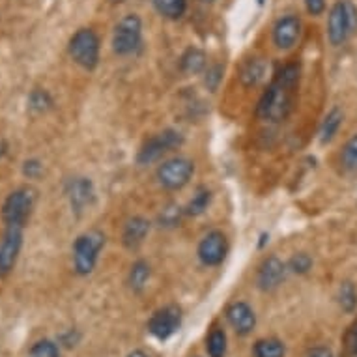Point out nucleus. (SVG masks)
<instances>
[{
  "label": "nucleus",
  "instance_id": "1",
  "mask_svg": "<svg viewBox=\"0 0 357 357\" xmlns=\"http://www.w3.org/2000/svg\"><path fill=\"white\" fill-rule=\"evenodd\" d=\"M292 96L294 88L284 86L282 82L273 79L258 101L257 114L266 122H282L292 109Z\"/></svg>",
  "mask_w": 357,
  "mask_h": 357
},
{
  "label": "nucleus",
  "instance_id": "2",
  "mask_svg": "<svg viewBox=\"0 0 357 357\" xmlns=\"http://www.w3.org/2000/svg\"><path fill=\"white\" fill-rule=\"evenodd\" d=\"M357 30V6L351 0H337L329 10L328 38L331 45L339 47L350 40Z\"/></svg>",
  "mask_w": 357,
  "mask_h": 357
},
{
  "label": "nucleus",
  "instance_id": "3",
  "mask_svg": "<svg viewBox=\"0 0 357 357\" xmlns=\"http://www.w3.org/2000/svg\"><path fill=\"white\" fill-rule=\"evenodd\" d=\"M105 245V234L100 230H88L73 243V270L77 275L86 277L96 270L100 252Z\"/></svg>",
  "mask_w": 357,
  "mask_h": 357
},
{
  "label": "nucleus",
  "instance_id": "4",
  "mask_svg": "<svg viewBox=\"0 0 357 357\" xmlns=\"http://www.w3.org/2000/svg\"><path fill=\"white\" fill-rule=\"evenodd\" d=\"M100 38L92 29H79L68 43V53L71 60L81 66L82 70L88 71L96 70L100 64Z\"/></svg>",
  "mask_w": 357,
  "mask_h": 357
},
{
  "label": "nucleus",
  "instance_id": "5",
  "mask_svg": "<svg viewBox=\"0 0 357 357\" xmlns=\"http://www.w3.org/2000/svg\"><path fill=\"white\" fill-rule=\"evenodd\" d=\"M142 45V21L137 13L123 15L112 32V51L118 56L135 54Z\"/></svg>",
  "mask_w": 357,
  "mask_h": 357
},
{
  "label": "nucleus",
  "instance_id": "6",
  "mask_svg": "<svg viewBox=\"0 0 357 357\" xmlns=\"http://www.w3.org/2000/svg\"><path fill=\"white\" fill-rule=\"evenodd\" d=\"M38 193L36 189L24 185L8 195L2 204V221L4 225H19L24 227L29 222L32 211H34Z\"/></svg>",
  "mask_w": 357,
  "mask_h": 357
},
{
  "label": "nucleus",
  "instance_id": "7",
  "mask_svg": "<svg viewBox=\"0 0 357 357\" xmlns=\"http://www.w3.org/2000/svg\"><path fill=\"white\" fill-rule=\"evenodd\" d=\"M195 174V163L188 158L167 159L158 167V180L169 191H180L191 182Z\"/></svg>",
  "mask_w": 357,
  "mask_h": 357
},
{
  "label": "nucleus",
  "instance_id": "8",
  "mask_svg": "<svg viewBox=\"0 0 357 357\" xmlns=\"http://www.w3.org/2000/svg\"><path fill=\"white\" fill-rule=\"evenodd\" d=\"M183 144V135L176 129H165L155 137H152L150 141L144 142V146L139 150L137 155V163L139 165H152L155 161L163 158L165 153L172 152L176 148H180Z\"/></svg>",
  "mask_w": 357,
  "mask_h": 357
},
{
  "label": "nucleus",
  "instance_id": "9",
  "mask_svg": "<svg viewBox=\"0 0 357 357\" xmlns=\"http://www.w3.org/2000/svg\"><path fill=\"white\" fill-rule=\"evenodd\" d=\"M180 328H182V309L178 305H167L163 309L155 310L148 320V333L161 342L174 337Z\"/></svg>",
  "mask_w": 357,
  "mask_h": 357
},
{
  "label": "nucleus",
  "instance_id": "10",
  "mask_svg": "<svg viewBox=\"0 0 357 357\" xmlns=\"http://www.w3.org/2000/svg\"><path fill=\"white\" fill-rule=\"evenodd\" d=\"M227 252H229V241H227V236L219 232V230L208 232L200 240L199 249H197L199 260L208 268H215V266L225 262Z\"/></svg>",
  "mask_w": 357,
  "mask_h": 357
},
{
  "label": "nucleus",
  "instance_id": "11",
  "mask_svg": "<svg viewBox=\"0 0 357 357\" xmlns=\"http://www.w3.org/2000/svg\"><path fill=\"white\" fill-rule=\"evenodd\" d=\"M23 230L19 225H6L4 238L0 241V260H2V275L6 277L17 264L19 252L23 249Z\"/></svg>",
  "mask_w": 357,
  "mask_h": 357
},
{
  "label": "nucleus",
  "instance_id": "12",
  "mask_svg": "<svg viewBox=\"0 0 357 357\" xmlns=\"http://www.w3.org/2000/svg\"><path fill=\"white\" fill-rule=\"evenodd\" d=\"M288 273V266L282 262L281 258L270 257L266 258L260 266L257 275V284L262 292H271L282 284L284 277Z\"/></svg>",
  "mask_w": 357,
  "mask_h": 357
},
{
  "label": "nucleus",
  "instance_id": "13",
  "mask_svg": "<svg viewBox=\"0 0 357 357\" xmlns=\"http://www.w3.org/2000/svg\"><path fill=\"white\" fill-rule=\"evenodd\" d=\"M227 322L236 333L245 337L252 333V329L257 328V314L249 303L245 301H236V303L227 307Z\"/></svg>",
  "mask_w": 357,
  "mask_h": 357
},
{
  "label": "nucleus",
  "instance_id": "14",
  "mask_svg": "<svg viewBox=\"0 0 357 357\" xmlns=\"http://www.w3.org/2000/svg\"><path fill=\"white\" fill-rule=\"evenodd\" d=\"M301 36V19L298 15H284L273 26V43L277 49L288 51L299 41Z\"/></svg>",
  "mask_w": 357,
  "mask_h": 357
},
{
  "label": "nucleus",
  "instance_id": "15",
  "mask_svg": "<svg viewBox=\"0 0 357 357\" xmlns=\"http://www.w3.org/2000/svg\"><path fill=\"white\" fill-rule=\"evenodd\" d=\"M66 197L70 200L71 210L81 213L94 200V183L88 178H71L66 183Z\"/></svg>",
  "mask_w": 357,
  "mask_h": 357
},
{
  "label": "nucleus",
  "instance_id": "16",
  "mask_svg": "<svg viewBox=\"0 0 357 357\" xmlns=\"http://www.w3.org/2000/svg\"><path fill=\"white\" fill-rule=\"evenodd\" d=\"M148 232H150V221L144 217L137 215L128 219V222L123 225L122 230V243L128 249H137L142 241L146 240Z\"/></svg>",
  "mask_w": 357,
  "mask_h": 357
},
{
  "label": "nucleus",
  "instance_id": "17",
  "mask_svg": "<svg viewBox=\"0 0 357 357\" xmlns=\"http://www.w3.org/2000/svg\"><path fill=\"white\" fill-rule=\"evenodd\" d=\"M206 64H208V60H206L204 51L197 47H189L180 59V70L188 75H197V73L206 71Z\"/></svg>",
  "mask_w": 357,
  "mask_h": 357
},
{
  "label": "nucleus",
  "instance_id": "18",
  "mask_svg": "<svg viewBox=\"0 0 357 357\" xmlns=\"http://www.w3.org/2000/svg\"><path fill=\"white\" fill-rule=\"evenodd\" d=\"M155 12L165 19L178 21L188 12V0H152Z\"/></svg>",
  "mask_w": 357,
  "mask_h": 357
},
{
  "label": "nucleus",
  "instance_id": "19",
  "mask_svg": "<svg viewBox=\"0 0 357 357\" xmlns=\"http://www.w3.org/2000/svg\"><path fill=\"white\" fill-rule=\"evenodd\" d=\"M264 75H266V64L260 59H252L241 68L240 81L245 88H252L257 86L258 82H262Z\"/></svg>",
  "mask_w": 357,
  "mask_h": 357
},
{
  "label": "nucleus",
  "instance_id": "20",
  "mask_svg": "<svg viewBox=\"0 0 357 357\" xmlns=\"http://www.w3.org/2000/svg\"><path fill=\"white\" fill-rule=\"evenodd\" d=\"M287 344L279 339H260L252 344V357H284Z\"/></svg>",
  "mask_w": 357,
  "mask_h": 357
},
{
  "label": "nucleus",
  "instance_id": "21",
  "mask_svg": "<svg viewBox=\"0 0 357 357\" xmlns=\"http://www.w3.org/2000/svg\"><path fill=\"white\" fill-rule=\"evenodd\" d=\"M227 350H229V339H227L225 329H211L210 335L206 337V354H208V357H225Z\"/></svg>",
  "mask_w": 357,
  "mask_h": 357
},
{
  "label": "nucleus",
  "instance_id": "22",
  "mask_svg": "<svg viewBox=\"0 0 357 357\" xmlns=\"http://www.w3.org/2000/svg\"><path fill=\"white\" fill-rule=\"evenodd\" d=\"M342 120H344V116H342L340 109H331L328 112V116L324 118L322 126H320V142L322 144H328V142L333 141L337 131L342 126Z\"/></svg>",
  "mask_w": 357,
  "mask_h": 357
},
{
  "label": "nucleus",
  "instance_id": "23",
  "mask_svg": "<svg viewBox=\"0 0 357 357\" xmlns=\"http://www.w3.org/2000/svg\"><path fill=\"white\" fill-rule=\"evenodd\" d=\"M150 281V266L144 260H139L131 266L129 270V287L133 292H142Z\"/></svg>",
  "mask_w": 357,
  "mask_h": 357
},
{
  "label": "nucleus",
  "instance_id": "24",
  "mask_svg": "<svg viewBox=\"0 0 357 357\" xmlns=\"http://www.w3.org/2000/svg\"><path fill=\"white\" fill-rule=\"evenodd\" d=\"M337 301L339 307L344 310L346 314H354L357 309V290L354 287V282L344 281L340 284L339 294H337Z\"/></svg>",
  "mask_w": 357,
  "mask_h": 357
},
{
  "label": "nucleus",
  "instance_id": "25",
  "mask_svg": "<svg viewBox=\"0 0 357 357\" xmlns=\"http://www.w3.org/2000/svg\"><path fill=\"white\" fill-rule=\"evenodd\" d=\"M211 202V191L210 189H199L197 193L193 195V199L189 200L188 206L183 208V213L189 217H199L202 215L208 206Z\"/></svg>",
  "mask_w": 357,
  "mask_h": 357
},
{
  "label": "nucleus",
  "instance_id": "26",
  "mask_svg": "<svg viewBox=\"0 0 357 357\" xmlns=\"http://www.w3.org/2000/svg\"><path fill=\"white\" fill-rule=\"evenodd\" d=\"M54 105L53 98L49 94L47 90H41V88H36L32 90L29 96V109L36 114H43V112L51 111Z\"/></svg>",
  "mask_w": 357,
  "mask_h": 357
},
{
  "label": "nucleus",
  "instance_id": "27",
  "mask_svg": "<svg viewBox=\"0 0 357 357\" xmlns=\"http://www.w3.org/2000/svg\"><path fill=\"white\" fill-rule=\"evenodd\" d=\"M30 357H60V344L56 340L41 339L32 344L29 351Z\"/></svg>",
  "mask_w": 357,
  "mask_h": 357
},
{
  "label": "nucleus",
  "instance_id": "28",
  "mask_svg": "<svg viewBox=\"0 0 357 357\" xmlns=\"http://www.w3.org/2000/svg\"><path fill=\"white\" fill-rule=\"evenodd\" d=\"M183 215H185V213H183V208H180V206L172 202V204L165 206L163 211L159 213V225L165 227V229H172V227H178V225H180Z\"/></svg>",
  "mask_w": 357,
  "mask_h": 357
},
{
  "label": "nucleus",
  "instance_id": "29",
  "mask_svg": "<svg viewBox=\"0 0 357 357\" xmlns=\"http://www.w3.org/2000/svg\"><path fill=\"white\" fill-rule=\"evenodd\" d=\"M340 165L346 170H357V135H354L346 142L340 152Z\"/></svg>",
  "mask_w": 357,
  "mask_h": 357
},
{
  "label": "nucleus",
  "instance_id": "30",
  "mask_svg": "<svg viewBox=\"0 0 357 357\" xmlns=\"http://www.w3.org/2000/svg\"><path fill=\"white\" fill-rule=\"evenodd\" d=\"M288 271H292L296 275H305V273H309L310 268H312V258L307 255V252H298V255H294L290 260H288Z\"/></svg>",
  "mask_w": 357,
  "mask_h": 357
},
{
  "label": "nucleus",
  "instance_id": "31",
  "mask_svg": "<svg viewBox=\"0 0 357 357\" xmlns=\"http://www.w3.org/2000/svg\"><path fill=\"white\" fill-rule=\"evenodd\" d=\"M221 79H222V66L215 64L206 70L204 81H206V86H208V90H210V92H215L217 86H219V82H221Z\"/></svg>",
  "mask_w": 357,
  "mask_h": 357
},
{
  "label": "nucleus",
  "instance_id": "32",
  "mask_svg": "<svg viewBox=\"0 0 357 357\" xmlns=\"http://www.w3.org/2000/svg\"><path fill=\"white\" fill-rule=\"evenodd\" d=\"M23 176L24 178H29V180H36V178H40L41 172H43V163H41L40 159H26L23 163Z\"/></svg>",
  "mask_w": 357,
  "mask_h": 357
},
{
  "label": "nucleus",
  "instance_id": "33",
  "mask_svg": "<svg viewBox=\"0 0 357 357\" xmlns=\"http://www.w3.org/2000/svg\"><path fill=\"white\" fill-rule=\"evenodd\" d=\"M56 342L60 344V348H75L81 342V333L77 329H66L64 333L59 335Z\"/></svg>",
  "mask_w": 357,
  "mask_h": 357
},
{
  "label": "nucleus",
  "instance_id": "34",
  "mask_svg": "<svg viewBox=\"0 0 357 357\" xmlns=\"http://www.w3.org/2000/svg\"><path fill=\"white\" fill-rule=\"evenodd\" d=\"M344 342H346V348L350 351L351 356L357 357V322L348 329V333L344 337Z\"/></svg>",
  "mask_w": 357,
  "mask_h": 357
},
{
  "label": "nucleus",
  "instance_id": "35",
  "mask_svg": "<svg viewBox=\"0 0 357 357\" xmlns=\"http://www.w3.org/2000/svg\"><path fill=\"white\" fill-rule=\"evenodd\" d=\"M305 8L312 17H318L326 12V0H305Z\"/></svg>",
  "mask_w": 357,
  "mask_h": 357
},
{
  "label": "nucleus",
  "instance_id": "36",
  "mask_svg": "<svg viewBox=\"0 0 357 357\" xmlns=\"http://www.w3.org/2000/svg\"><path fill=\"white\" fill-rule=\"evenodd\" d=\"M307 357H335V356H333V351H331V348H328V346H317V348L309 350Z\"/></svg>",
  "mask_w": 357,
  "mask_h": 357
},
{
  "label": "nucleus",
  "instance_id": "37",
  "mask_svg": "<svg viewBox=\"0 0 357 357\" xmlns=\"http://www.w3.org/2000/svg\"><path fill=\"white\" fill-rule=\"evenodd\" d=\"M8 153V142L4 139H0V159Z\"/></svg>",
  "mask_w": 357,
  "mask_h": 357
},
{
  "label": "nucleus",
  "instance_id": "38",
  "mask_svg": "<svg viewBox=\"0 0 357 357\" xmlns=\"http://www.w3.org/2000/svg\"><path fill=\"white\" fill-rule=\"evenodd\" d=\"M128 357H150L144 350H133V351H129Z\"/></svg>",
  "mask_w": 357,
  "mask_h": 357
},
{
  "label": "nucleus",
  "instance_id": "39",
  "mask_svg": "<svg viewBox=\"0 0 357 357\" xmlns=\"http://www.w3.org/2000/svg\"><path fill=\"white\" fill-rule=\"evenodd\" d=\"M2 277L4 275H2V260H0V279H2Z\"/></svg>",
  "mask_w": 357,
  "mask_h": 357
},
{
  "label": "nucleus",
  "instance_id": "40",
  "mask_svg": "<svg viewBox=\"0 0 357 357\" xmlns=\"http://www.w3.org/2000/svg\"><path fill=\"white\" fill-rule=\"evenodd\" d=\"M202 2H206V4H211V2H215V0H202Z\"/></svg>",
  "mask_w": 357,
  "mask_h": 357
},
{
  "label": "nucleus",
  "instance_id": "41",
  "mask_svg": "<svg viewBox=\"0 0 357 357\" xmlns=\"http://www.w3.org/2000/svg\"><path fill=\"white\" fill-rule=\"evenodd\" d=\"M262 2H264V0H258V4H262Z\"/></svg>",
  "mask_w": 357,
  "mask_h": 357
}]
</instances>
